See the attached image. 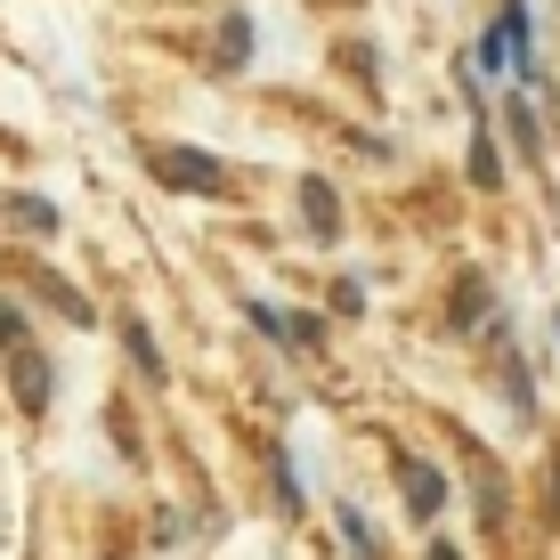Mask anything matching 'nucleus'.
I'll list each match as a JSON object with an SVG mask.
<instances>
[{"label": "nucleus", "instance_id": "nucleus-1", "mask_svg": "<svg viewBox=\"0 0 560 560\" xmlns=\"http://www.w3.org/2000/svg\"><path fill=\"white\" fill-rule=\"evenodd\" d=\"M147 171L163 187H179V196H220L228 187V171L211 163V154H196V147H147Z\"/></svg>", "mask_w": 560, "mask_h": 560}, {"label": "nucleus", "instance_id": "nucleus-2", "mask_svg": "<svg viewBox=\"0 0 560 560\" xmlns=\"http://www.w3.org/2000/svg\"><path fill=\"white\" fill-rule=\"evenodd\" d=\"M398 488H407V512H415V520H439V504H447V471H439V463H422V455L398 463Z\"/></svg>", "mask_w": 560, "mask_h": 560}, {"label": "nucleus", "instance_id": "nucleus-3", "mask_svg": "<svg viewBox=\"0 0 560 560\" xmlns=\"http://www.w3.org/2000/svg\"><path fill=\"white\" fill-rule=\"evenodd\" d=\"M301 220H308V236H317V244L341 236V203H334V187H325V179H301Z\"/></svg>", "mask_w": 560, "mask_h": 560}, {"label": "nucleus", "instance_id": "nucleus-4", "mask_svg": "<svg viewBox=\"0 0 560 560\" xmlns=\"http://www.w3.org/2000/svg\"><path fill=\"white\" fill-rule=\"evenodd\" d=\"M471 179H479V187H495V179H504V154H495L488 122H479V139H471Z\"/></svg>", "mask_w": 560, "mask_h": 560}, {"label": "nucleus", "instance_id": "nucleus-5", "mask_svg": "<svg viewBox=\"0 0 560 560\" xmlns=\"http://www.w3.org/2000/svg\"><path fill=\"white\" fill-rule=\"evenodd\" d=\"M220 57H228V66H244V57H253V25H244L236 9L220 16Z\"/></svg>", "mask_w": 560, "mask_h": 560}, {"label": "nucleus", "instance_id": "nucleus-6", "mask_svg": "<svg viewBox=\"0 0 560 560\" xmlns=\"http://www.w3.org/2000/svg\"><path fill=\"white\" fill-rule=\"evenodd\" d=\"M447 308H455V325H479V308H488V277H463Z\"/></svg>", "mask_w": 560, "mask_h": 560}, {"label": "nucleus", "instance_id": "nucleus-7", "mask_svg": "<svg viewBox=\"0 0 560 560\" xmlns=\"http://www.w3.org/2000/svg\"><path fill=\"white\" fill-rule=\"evenodd\" d=\"M16 398H25V407H42V398H49V365L42 358H16Z\"/></svg>", "mask_w": 560, "mask_h": 560}, {"label": "nucleus", "instance_id": "nucleus-8", "mask_svg": "<svg viewBox=\"0 0 560 560\" xmlns=\"http://www.w3.org/2000/svg\"><path fill=\"white\" fill-rule=\"evenodd\" d=\"M9 220H16V228H33V236H49V228H57V211H49L42 196H16V203H9Z\"/></svg>", "mask_w": 560, "mask_h": 560}, {"label": "nucleus", "instance_id": "nucleus-9", "mask_svg": "<svg viewBox=\"0 0 560 560\" xmlns=\"http://www.w3.org/2000/svg\"><path fill=\"white\" fill-rule=\"evenodd\" d=\"M122 341H130V358H139V374H163V358H154V341H147L139 317H122Z\"/></svg>", "mask_w": 560, "mask_h": 560}, {"label": "nucleus", "instance_id": "nucleus-10", "mask_svg": "<svg viewBox=\"0 0 560 560\" xmlns=\"http://www.w3.org/2000/svg\"><path fill=\"white\" fill-rule=\"evenodd\" d=\"M341 536H350V552H358V560H374V528L358 520V504H341Z\"/></svg>", "mask_w": 560, "mask_h": 560}, {"label": "nucleus", "instance_id": "nucleus-11", "mask_svg": "<svg viewBox=\"0 0 560 560\" xmlns=\"http://www.w3.org/2000/svg\"><path fill=\"white\" fill-rule=\"evenodd\" d=\"M277 334L293 341V350H317V317H277Z\"/></svg>", "mask_w": 560, "mask_h": 560}, {"label": "nucleus", "instance_id": "nucleus-12", "mask_svg": "<svg viewBox=\"0 0 560 560\" xmlns=\"http://www.w3.org/2000/svg\"><path fill=\"white\" fill-rule=\"evenodd\" d=\"M512 139L528 147V154H545V139H536V114H528V106H512Z\"/></svg>", "mask_w": 560, "mask_h": 560}, {"label": "nucleus", "instance_id": "nucleus-13", "mask_svg": "<svg viewBox=\"0 0 560 560\" xmlns=\"http://www.w3.org/2000/svg\"><path fill=\"white\" fill-rule=\"evenodd\" d=\"M0 350H16V308L0 301Z\"/></svg>", "mask_w": 560, "mask_h": 560}, {"label": "nucleus", "instance_id": "nucleus-14", "mask_svg": "<svg viewBox=\"0 0 560 560\" xmlns=\"http://www.w3.org/2000/svg\"><path fill=\"white\" fill-rule=\"evenodd\" d=\"M545 504L560 512V455H552V479H545Z\"/></svg>", "mask_w": 560, "mask_h": 560}, {"label": "nucleus", "instance_id": "nucleus-15", "mask_svg": "<svg viewBox=\"0 0 560 560\" xmlns=\"http://www.w3.org/2000/svg\"><path fill=\"white\" fill-rule=\"evenodd\" d=\"M431 560H455V552H447V545H431Z\"/></svg>", "mask_w": 560, "mask_h": 560}, {"label": "nucleus", "instance_id": "nucleus-16", "mask_svg": "<svg viewBox=\"0 0 560 560\" xmlns=\"http://www.w3.org/2000/svg\"><path fill=\"white\" fill-rule=\"evenodd\" d=\"M552 325H560V317H552Z\"/></svg>", "mask_w": 560, "mask_h": 560}]
</instances>
